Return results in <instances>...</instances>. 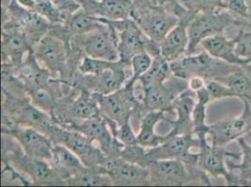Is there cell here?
Instances as JSON below:
<instances>
[{"label": "cell", "instance_id": "1", "mask_svg": "<svg viewBox=\"0 0 251 187\" xmlns=\"http://www.w3.org/2000/svg\"><path fill=\"white\" fill-rule=\"evenodd\" d=\"M247 20L235 18L225 10L197 13L188 23L187 54L196 53L201 42L214 35L224 34L233 38Z\"/></svg>", "mask_w": 251, "mask_h": 187}, {"label": "cell", "instance_id": "2", "mask_svg": "<svg viewBox=\"0 0 251 187\" xmlns=\"http://www.w3.org/2000/svg\"><path fill=\"white\" fill-rule=\"evenodd\" d=\"M99 18L114 28L117 38L120 61L123 64L130 66L131 58L144 51L149 52L152 56L160 54L159 44L150 40L133 18L115 21L101 17Z\"/></svg>", "mask_w": 251, "mask_h": 187}, {"label": "cell", "instance_id": "3", "mask_svg": "<svg viewBox=\"0 0 251 187\" xmlns=\"http://www.w3.org/2000/svg\"><path fill=\"white\" fill-rule=\"evenodd\" d=\"M238 66L224 62L212 57L205 51L200 53L186 54L177 60L171 62L172 73L188 80L193 76H201L207 81L221 82L230 73L235 71Z\"/></svg>", "mask_w": 251, "mask_h": 187}, {"label": "cell", "instance_id": "4", "mask_svg": "<svg viewBox=\"0 0 251 187\" xmlns=\"http://www.w3.org/2000/svg\"><path fill=\"white\" fill-rule=\"evenodd\" d=\"M47 135L53 143H60L72 150L87 167L99 168L108 160L104 152L93 145V141L78 130L53 123Z\"/></svg>", "mask_w": 251, "mask_h": 187}, {"label": "cell", "instance_id": "5", "mask_svg": "<svg viewBox=\"0 0 251 187\" xmlns=\"http://www.w3.org/2000/svg\"><path fill=\"white\" fill-rule=\"evenodd\" d=\"M136 79L130 78L123 87L114 93L100 94L93 93L97 98L100 114L118 125L129 121L139 105L134 93Z\"/></svg>", "mask_w": 251, "mask_h": 187}, {"label": "cell", "instance_id": "6", "mask_svg": "<svg viewBox=\"0 0 251 187\" xmlns=\"http://www.w3.org/2000/svg\"><path fill=\"white\" fill-rule=\"evenodd\" d=\"M201 141L199 139L193 134L174 135L169 132L168 139L165 141L154 148L147 149L148 164L154 160L179 159L182 160L188 167H198L199 153H192L191 149H199Z\"/></svg>", "mask_w": 251, "mask_h": 187}, {"label": "cell", "instance_id": "7", "mask_svg": "<svg viewBox=\"0 0 251 187\" xmlns=\"http://www.w3.org/2000/svg\"><path fill=\"white\" fill-rule=\"evenodd\" d=\"M73 42L77 50L84 52V55L112 62L120 60L116 34L107 23L95 31L74 36Z\"/></svg>", "mask_w": 251, "mask_h": 187}, {"label": "cell", "instance_id": "8", "mask_svg": "<svg viewBox=\"0 0 251 187\" xmlns=\"http://www.w3.org/2000/svg\"><path fill=\"white\" fill-rule=\"evenodd\" d=\"M2 133L14 138L23 152L27 156L52 161L53 142L51 138L42 131L24 125H3Z\"/></svg>", "mask_w": 251, "mask_h": 187}, {"label": "cell", "instance_id": "9", "mask_svg": "<svg viewBox=\"0 0 251 187\" xmlns=\"http://www.w3.org/2000/svg\"><path fill=\"white\" fill-rule=\"evenodd\" d=\"M244 109L240 115L226 118L210 125L208 140L214 146L225 147L251 132V106L247 100H243Z\"/></svg>", "mask_w": 251, "mask_h": 187}, {"label": "cell", "instance_id": "10", "mask_svg": "<svg viewBox=\"0 0 251 187\" xmlns=\"http://www.w3.org/2000/svg\"><path fill=\"white\" fill-rule=\"evenodd\" d=\"M144 89L142 102L147 113L153 111L171 112L175 99L188 90V82L187 79L172 74L164 83Z\"/></svg>", "mask_w": 251, "mask_h": 187}, {"label": "cell", "instance_id": "11", "mask_svg": "<svg viewBox=\"0 0 251 187\" xmlns=\"http://www.w3.org/2000/svg\"><path fill=\"white\" fill-rule=\"evenodd\" d=\"M242 153H233L228 151L225 147L212 145L209 140H201L199 148V166L207 175L213 178H223L227 186H230L232 173L227 166V159L231 158L240 161Z\"/></svg>", "mask_w": 251, "mask_h": 187}, {"label": "cell", "instance_id": "12", "mask_svg": "<svg viewBox=\"0 0 251 187\" xmlns=\"http://www.w3.org/2000/svg\"><path fill=\"white\" fill-rule=\"evenodd\" d=\"M144 12L135 16L134 19L147 37L157 43H160L167 36L178 23L179 18L171 11H166L159 7H152L148 9V6L144 7Z\"/></svg>", "mask_w": 251, "mask_h": 187}, {"label": "cell", "instance_id": "13", "mask_svg": "<svg viewBox=\"0 0 251 187\" xmlns=\"http://www.w3.org/2000/svg\"><path fill=\"white\" fill-rule=\"evenodd\" d=\"M33 52L42 67L51 73H62L67 65V44L57 35L48 33L33 47Z\"/></svg>", "mask_w": 251, "mask_h": 187}, {"label": "cell", "instance_id": "14", "mask_svg": "<svg viewBox=\"0 0 251 187\" xmlns=\"http://www.w3.org/2000/svg\"><path fill=\"white\" fill-rule=\"evenodd\" d=\"M147 168L152 185L184 186L194 183L188 166L179 159L154 160Z\"/></svg>", "mask_w": 251, "mask_h": 187}, {"label": "cell", "instance_id": "15", "mask_svg": "<svg viewBox=\"0 0 251 187\" xmlns=\"http://www.w3.org/2000/svg\"><path fill=\"white\" fill-rule=\"evenodd\" d=\"M100 170L111 178L114 185L139 186L150 183L147 167L129 163L120 157H108Z\"/></svg>", "mask_w": 251, "mask_h": 187}, {"label": "cell", "instance_id": "16", "mask_svg": "<svg viewBox=\"0 0 251 187\" xmlns=\"http://www.w3.org/2000/svg\"><path fill=\"white\" fill-rule=\"evenodd\" d=\"M32 49L22 28L10 22L4 23L2 32V55L4 64L19 67Z\"/></svg>", "mask_w": 251, "mask_h": 187}, {"label": "cell", "instance_id": "17", "mask_svg": "<svg viewBox=\"0 0 251 187\" xmlns=\"http://www.w3.org/2000/svg\"><path fill=\"white\" fill-rule=\"evenodd\" d=\"M11 161L25 175L30 177L34 184L63 183L60 176L50 161L35 158L25 155H12Z\"/></svg>", "mask_w": 251, "mask_h": 187}, {"label": "cell", "instance_id": "18", "mask_svg": "<svg viewBox=\"0 0 251 187\" xmlns=\"http://www.w3.org/2000/svg\"><path fill=\"white\" fill-rule=\"evenodd\" d=\"M126 66L128 65H125L120 61L116 66L110 68L100 75H89L91 79L85 80L83 89L87 91L88 89H91L92 93L100 94L114 93L123 87L129 80L127 79L126 71L124 69Z\"/></svg>", "mask_w": 251, "mask_h": 187}, {"label": "cell", "instance_id": "19", "mask_svg": "<svg viewBox=\"0 0 251 187\" xmlns=\"http://www.w3.org/2000/svg\"><path fill=\"white\" fill-rule=\"evenodd\" d=\"M212 57L231 65L246 67L251 61L242 58L236 52L234 39L224 34H218L203 40L200 44Z\"/></svg>", "mask_w": 251, "mask_h": 187}, {"label": "cell", "instance_id": "20", "mask_svg": "<svg viewBox=\"0 0 251 187\" xmlns=\"http://www.w3.org/2000/svg\"><path fill=\"white\" fill-rule=\"evenodd\" d=\"M188 23L189 22L185 20H179L177 24L159 43L160 55L170 63L174 62L187 54L189 42Z\"/></svg>", "mask_w": 251, "mask_h": 187}, {"label": "cell", "instance_id": "21", "mask_svg": "<svg viewBox=\"0 0 251 187\" xmlns=\"http://www.w3.org/2000/svg\"><path fill=\"white\" fill-rule=\"evenodd\" d=\"M196 94L190 89L186 90L176 97L173 103L176 119L172 122L170 133L174 135L192 134V113L196 105Z\"/></svg>", "mask_w": 251, "mask_h": 187}, {"label": "cell", "instance_id": "22", "mask_svg": "<svg viewBox=\"0 0 251 187\" xmlns=\"http://www.w3.org/2000/svg\"><path fill=\"white\" fill-rule=\"evenodd\" d=\"M16 69L18 71V78L23 85L25 86L27 92L45 86L48 83L49 76L51 74L37 60L33 49L25 61L19 67H16Z\"/></svg>", "mask_w": 251, "mask_h": 187}, {"label": "cell", "instance_id": "23", "mask_svg": "<svg viewBox=\"0 0 251 187\" xmlns=\"http://www.w3.org/2000/svg\"><path fill=\"white\" fill-rule=\"evenodd\" d=\"M163 120H166L171 124L173 122L166 118L165 112L162 111L148 112L143 116L140 131L137 134V144L143 146L146 149H150L165 141L168 139V134L159 135L155 130L157 124Z\"/></svg>", "mask_w": 251, "mask_h": 187}, {"label": "cell", "instance_id": "24", "mask_svg": "<svg viewBox=\"0 0 251 187\" xmlns=\"http://www.w3.org/2000/svg\"><path fill=\"white\" fill-rule=\"evenodd\" d=\"M51 163L63 182L85 167L80 157L60 143H54Z\"/></svg>", "mask_w": 251, "mask_h": 187}, {"label": "cell", "instance_id": "25", "mask_svg": "<svg viewBox=\"0 0 251 187\" xmlns=\"http://www.w3.org/2000/svg\"><path fill=\"white\" fill-rule=\"evenodd\" d=\"M240 146L241 162L228 158L227 166L232 173L231 186H251V144L242 137L237 140Z\"/></svg>", "mask_w": 251, "mask_h": 187}, {"label": "cell", "instance_id": "26", "mask_svg": "<svg viewBox=\"0 0 251 187\" xmlns=\"http://www.w3.org/2000/svg\"><path fill=\"white\" fill-rule=\"evenodd\" d=\"M69 113V122L86 120L100 114L94 94L85 89H82L81 93L74 99L73 103L70 105Z\"/></svg>", "mask_w": 251, "mask_h": 187}, {"label": "cell", "instance_id": "27", "mask_svg": "<svg viewBox=\"0 0 251 187\" xmlns=\"http://www.w3.org/2000/svg\"><path fill=\"white\" fill-rule=\"evenodd\" d=\"M134 0H99L96 17L108 20H125L132 18Z\"/></svg>", "mask_w": 251, "mask_h": 187}, {"label": "cell", "instance_id": "28", "mask_svg": "<svg viewBox=\"0 0 251 187\" xmlns=\"http://www.w3.org/2000/svg\"><path fill=\"white\" fill-rule=\"evenodd\" d=\"M66 25L68 34H72L74 37L100 29L104 26L105 23L99 17L88 15L80 9L67 20Z\"/></svg>", "mask_w": 251, "mask_h": 187}, {"label": "cell", "instance_id": "29", "mask_svg": "<svg viewBox=\"0 0 251 187\" xmlns=\"http://www.w3.org/2000/svg\"><path fill=\"white\" fill-rule=\"evenodd\" d=\"M172 74L171 63L158 54L154 56L150 69L137 80L144 88H147L164 83Z\"/></svg>", "mask_w": 251, "mask_h": 187}, {"label": "cell", "instance_id": "30", "mask_svg": "<svg viewBox=\"0 0 251 187\" xmlns=\"http://www.w3.org/2000/svg\"><path fill=\"white\" fill-rule=\"evenodd\" d=\"M221 83L228 85L235 94L236 98L242 101L247 100L251 106V76L246 71L244 67L230 73Z\"/></svg>", "mask_w": 251, "mask_h": 187}, {"label": "cell", "instance_id": "31", "mask_svg": "<svg viewBox=\"0 0 251 187\" xmlns=\"http://www.w3.org/2000/svg\"><path fill=\"white\" fill-rule=\"evenodd\" d=\"M51 24L52 23L43 18L38 12L31 11L28 20L22 26V29L25 32L27 42L32 48L49 33Z\"/></svg>", "mask_w": 251, "mask_h": 187}, {"label": "cell", "instance_id": "32", "mask_svg": "<svg viewBox=\"0 0 251 187\" xmlns=\"http://www.w3.org/2000/svg\"><path fill=\"white\" fill-rule=\"evenodd\" d=\"M207 105L196 102L192 113V134L201 140L208 139L210 125L206 122Z\"/></svg>", "mask_w": 251, "mask_h": 187}, {"label": "cell", "instance_id": "33", "mask_svg": "<svg viewBox=\"0 0 251 187\" xmlns=\"http://www.w3.org/2000/svg\"><path fill=\"white\" fill-rule=\"evenodd\" d=\"M32 104L47 114H51L55 109V100L52 91L45 86L27 92Z\"/></svg>", "mask_w": 251, "mask_h": 187}, {"label": "cell", "instance_id": "34", "mask_svg": "<svg viewBox=\"0 0 251 187\" xmlns=\"http://www.w3.org/2000/svg\"><path fill=\"white\" fill-rule=\"evenodd\" d=\"M187 11L196 15L199 12L218 11L223 9V0H178Z\"/></svg>", "mask_w": 251, "mask_h": 187}, {"label": "cell", "instance_id": "35", "mask_svg": "<svg viewBox=\"0 0 251 187\" xmlns=\"http://www.w3.org/2000/svg\"><path fill=\"white\" fill-rule=\"evenodd\" d=\"M119 61H107L84 55L79 65V70L83 75H100L105 70L116 66Z\"/></svg>", "mask_w": 251, "mask_h": 187}, {"label": "cell", "instance_id": "36", "mask_svg": "<svg viewBox=\"0 0 251 187\" xmlns=\"http://www.w3.org/2000/svg\"><path fill=\"white\" fill-rule=\"evenodd\" d=\"M119 157L129 163L137 164L145 167H147L148 164L147 149L137 143L124 146L119 153Z\"/></svg>", "mask_w": 251, "mask_h": 187}, {"label": "cell", "instance_id": "37", "mask_svg": "<svg viewBox=\"0 0 251 187\" xmlns=\"http://www.w3.org/2000/svg\"><path fill=\"white\" fill-rule=\"evenodd\" d=\"M35 11L52 24H62L67 21L62 12L55 7L52 1L38 2Z\"/></svg>", "mask_w": 251, "mask_h": 187}, {"label": "cell", "instance_id": "38", "mask_svg": "<svg viewBox=\"0 0 251 187\" xmlns=\"http://www.w3.org/2000/svg\"><path fill=\"white\" fill-rule=\"evenodd\" d=\"M154 56H152L147 51L139 52L135 54L129 63L130 71L132 73V78L139 79L150 69L153 63Z\"/></svg>", "mask_w": 251, "mask_h": 187}, {"label": "cell", "instance_id": "39", "mask_svg": "<svg viewBox=\"0 0 251 187\" xmlns=\"http://www.w3.org/2000/svg\"><path fill=\"white\" fill-rule=\"evenodd\" d=\"M205 87L209 92L212 102L224 99V98L236 97L235 94L233 93V91L230 89V87L220 81H216V80L207 81Z\"/></svg>", "mask_w": 251, "mask_h": 187}, {"label": "cell", "instance_id": "40", "mask_svg": "<svg viewBox=\"0 0 251 187\" xmlns=\"http://www.w3.org/2000/svg\"><path fill=\"white\" fill-rule=\"evenodd\" d=\"M223 9L239 19H250L249 7L245 0H223Z\"/></svg>", "mask_w": 251, "mask_h": 187}, {"label": "cell", "instance_id": "41", "mask_svg": "<svg viewBox=\"0 0 251 187\" xmlns=\"http://www.w3.org/2000/svg\"><path fill=\"white\" fill-rule=\"evenodd\" d=\"M115 137L116 140L124 146L137 143V135L134 133L129 121L118 125L115 131Z\"/></svg>", "mask_w": 251, "mask_h": 187}, {"label": "cell", "instance_id": "42", "mask_svg": "<svg viewBox=\"0 0 251 187\" xmlns=\"http://www.w3.org/2000/svg\"><path fill=\"white\" fill-rule=\"evenodd\" d=\"M52 3L55 5V7L62 12L66 20H68L74 13L81 9V6L76 0H52Z\"/></svg>", "mask_w": 251, "mask_h": 187}, {"label": "cell", "instance_id": "43", "mask_svg": "<svg viewBox=\"0 0 251 187\" xmlns=\"http://www.w3.org/2000/svg\"><path fill=\"white\" fill-rule=\"evenodd\" d=\"M188 89L193 92H197L201 89L204 88L206 85V80L201 76H193L188 80Z\"/></svg>", "mask_w": 251, "mask_h": 187}, {"label": "cell", "instance_id": "44", "mask_svg": "<svg viewBox=\"0 0 251 187\" xmlns=\"http://www.w3.org/2000/svg\"><path fill=\"white\" fill-rule=\"evenodd\" d=\"M23 8L29 10V11H35L37 2L36 0H15Z\"/></svg>", "mask_w": 251, "mask_h": 187}, {"label": "cell", "instance_id": "45", "mask_svg": "<svg viewBox=\"0 0 251 187\" xmlns=\"http://www.w3.org/2000/svg\"><path fill=\"white\" fill-rule=\"evenodd\" d=\"M245 1H246L247 5H248V7H249V11H250V13H251V0H245Z\"/></svg>", "mask_w": 251, "mask_h": 187}, {"label": "cell", "instance_id": "46", "mask_svg": "<svg viewBox=\"0 0 251 187\" xmlns=\"http://www.w3.org/2000/svg\"><path fill=\"white\" fill-rule=\"evenodd\" d=\"M43 1H52V0H36V2H43Z\"/></svg>", "mask_w": 251, "mask_h": 187}, {"label": "cell", "instance_id": "47", "mask_svg": "<svg viewBox=\"0 0 251 187\" xmlns=\"http://www.w3.org/2000/svg\"><path fill=\"white\" fill-rule=\"evenodd\" d=\"M249 136H250V137H251V133H250V134H249Z\"/></svg>", "mask_w": 251, "mask_h": 187}]
</instances>
